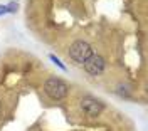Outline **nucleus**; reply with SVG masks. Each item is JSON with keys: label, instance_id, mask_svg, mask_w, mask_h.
<instances>
[{"label": "nucleus", "instance_id": "obj_4", "mask_svg": "<svg viewBox=\"0 0 148 131\" xmlns=\"http://www.w3.org/2000/svg\"><path fill=\"white\" fill-rule=\"evenodd\" d=\"M104 67H106V62H104V59L101 56H98V54H91V56L88 57V61L84 62V69H86V72L91 76H99L104 71Z\"/></svg>", "mask_w": 148, "mask_h": 131}, {"label": "nucleus", "instance_id": "obj_7", "mask_svg": "<svg viewBox=\"0 0 148 131\" xmlns=\"http://www.w3.org/2000/svg\"><path fill=\"white\" fill-rule=\"evenodd\" d=\"M2 14H7V7H5V5H0V15H2Z\"/></svg>", "mask_w": 148, "mask_h": 131}, {"label": "nucleus", "instance_id": "obj_5", "mask_svg": "<svg viewBox=\"0 0 148 131\" xmlns=\"http://www.w3.org/2000/svg\"><path fill=\"white\" fill-rule=\"evenodd\" d=\"M49 57H51V61H52V62H54V64L57 66V67H61L62 71H66V66L62 64V62H61V61H59V59H57V57H56V56H52V54H51V56H49Z\"/></svg>", "mask_w": 148, "mask_h": 131}, {"label": "nucleus", "instance_id": "obj_3", "mask_svg": "<svg viewBox=\"0 0 148 131\" xmlns=\"http://www.w3.org/2000/svg\"><path fill=\"white\" fill-rule=\"evenodd\" d=\"M81 109H83V113L86 116L96 118V116L101 114V111L104 109V106H103V103L99 99L88 96V98H83V99H81Z\"/></svg>", "mask_w": 148, "mask_h": 131}, {"label": "nucleus", "instance_id": "obj_6", "mask_svg": "<svg viewBox=\"0 0 148 131\" xmlns=\"http://www.w3.org/2000/svg\"><path fill=\"white\" fill-rule=\"evenodd\" d=\"M5 7H7V12H10V14H12V12H15V10H17V3H15V2H12V3H9V5H5Z\"/></svg>", "mask_w": 148, "mask_h": 131}, {"label": "nucleus", "instance_id": "obj_1", "mask_svg": "<svg viewBox=\"0 0 148 131\" xmlns=\"http://www.w3.org/2000/svg\"><path fill=\"white\" fill-rule=\"evenodd\" d=\"M44 91H46V94L51 99L59 101V99H64L66 96H67L69 86H67V83H64L59 77H49L44 83Z\"/></svg>", "mask_w": 148, "mask_h": 131}, {"label": "nucleus", "instance_id": "obj_8", "mask_svg": "<svg viewBox=\"0 0 148 131\" xmlns=\"http://www.w3.org/2000/svg\"><path fill=\"white\" fill-rule=\"evenodd\" d=\"M0 104H2V101H0Z\"/></svg>", "mask_w": 148, "mask_h": 131}, {"label": "nucleus", "instance_id": "obj_2", "mask_svg": "<svg viewBox=\"0 0 148 131\" xmlns=\"http://www.w3.org/2000/svg\"><path fill=\"white\" fill-rule=\"evenodd\" d=\"M91 54H94L91 46L88 42H84V40H76L69 46V57L77 64H84Z\"/></svg>", "mask_w": 148, "mask_h": 131}]
</instances>
